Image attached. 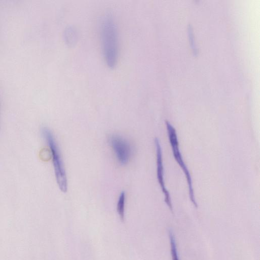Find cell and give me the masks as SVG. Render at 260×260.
Here are the masks:
<instances>
[{
    "instance_id": "6da1fadb",
    "label": "cell",
    "mask_w": 260,
    "mask_h": 260,
    "mask_svg": "<svg viewBox=\"0 0 260 260\" xmlns=\"http://www.w3.org/2000/svg\"><path fill=\"white\" fill-rule=\"evenodd\" d=\"M101 38L103 53L105 62L110 68H114L118 59V34L112 16L105 15L102 21Z\"/></svg>"
},
{
    "instance_id": "7a4b0ae2",
    "label": "cell",
    "mask_w": 260,
    "mask_h": 260,
    "mask_svg": "<svg viewBox=\"0 0 260 260\" xmlns=\"http://www.w3.org/2000/svg\"><path fill=\"white\" fill-rule=\"evenodd\" d=\"M41 133L50 151L54 174L58 186L62 192H66L68 189L67 176L59 150L54 136L51 131L46 127L42 129Z\"/></svg>"
},
{
    "instance_id": "3957f363",
    "label": "cell",
    "mask_w": 260,
    "mask_h": 260,
    "mask_svg": "<svg viewBox=\"0 0 260 260\" xmlns=\"http://www.w3.org/2000/svg\"><path fill=\"white\" fill-rule=\"evenodd\" d=\"M165 123L174 157L183 171L188 184L189 196L190 201L197 208L198 205L194 199L191 177L188 168L183 159L182 154L179 149V143L176 129L168 121L166 120Z\"/></svg>"
},
{
    "instance_id": "277c9868",
    "label": "cell",
    "mask_w": 260,
    "mask_h": 260,
    "mask_svg": "<svg viewBox=\"0 0 260 260\" xmlns=\"http://www.w3.org/2000/svg\"><path fill=\"white\" fill-rule=\"evenodd\" d=\"M118 162L122 165L127 164L131 157L132 148L125 139L117 135H112L108 140Z\"/></svg>"
},
{
    "instance_id": "5b68a950",
    "label": "cell",
    "mask_w": 260,
    "mask_h": 260,
    "mask_svg": "<svg viewBox=\"0 0 260 260\" xmlns=\"http://www.w3.org/2000/svg\"><path fill=\"white\" fill-rule=\"evenodd\" d=\"M154 142L156 153V171L158 182L160 186L162 192L164 194L165 202L170 208V210L173 212V207L170 194L167 189L164 180V166L161 146L159 140L157 138H155Z\"/></svg>"
},
{
    "instance_id": "8992f818",
    "label": "cell",
    "mask_w": 260,
    "mask_h": 260,
    "mask_svg": "<svg viewBox=\"0 0 260 260\" xmlns=\"http://www.w3.org/2000/svg\"><path fill=\"white\" fill-rule=\"evenodd\" d=\"M125 202V193L124 191H122L119 194L117 204V211L122 220L124 219V216Z\"/></svg>"
},
{
    "instance_id": "52a82bcc",
    "label": "cell",
    "mask_w": 260,
    "mask_h": 260,
    "mask_svg": "<svg viewBox=\"0 0 260 260\" xmlns=\"http://www.w3.org/2000/svg\"><path fill=\"white\" fill-rule=\"evenodd\" d=\"M169 238L171 247L172 260H179L175 237L173 233L170 230L169 231Z\"/></svg>"
},
{
    "instance_id": "ba28073f",
    "label": "cell",
    "mask_w": 260,
    "mask_h": 260,
    "mask_svg": "<svg viewBox=\"0 0 260 260\" xmlns=\"http://www.w3.org/2000/svg\"><path fill=\"white\" fill-rule=\"evenodd\" d=\"M74 32V30L71 27L67 28L65 31L64 37L66 38L68 42L70 44H72V41H74V39L75 38V34Z\"/></svg>"
}]
</instances>
